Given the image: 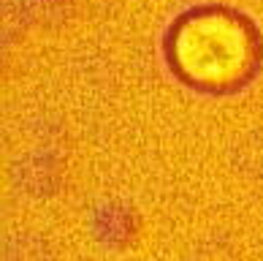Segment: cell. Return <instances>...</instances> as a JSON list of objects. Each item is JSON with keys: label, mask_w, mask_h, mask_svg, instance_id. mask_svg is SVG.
<instances>
[{"label": "cell", "mask_w": 263, "mask_h": 261, "mask_svg": "<svg viewBox=\"0 0 263 261\" xmlns=\"http://www.w3.org/2000/svg\"><path fill=\"white\" fill-rule=\"evenodd\" d=\"M171 71L198 90H236L258 71L263 44L255 25L222 6L182 14L165 38Z\"/></svg>", "instance_id": "cell-1"}]
</instances>
